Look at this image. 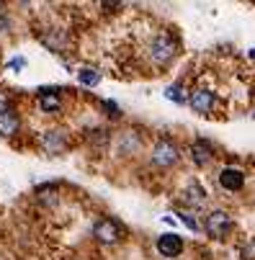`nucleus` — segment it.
I'll return each mask as SVG.
<instances>
[{
  "label": "nucleus",
  "instance_id": "obj_1",
  "mask_svg": "<svg viewBox=\"0 0 255 260\" xmlns=\"http://www.w3.org/2000/svg\"><path fill=\"white\" fill-rule=\"evenodd\" d=\"M180 52V42L178 36L170 31V28H157L152 36L147 47H144V54H147V62L155 64V67H168Z\"/></svg>",
  "mask_w": 255,
  "mask_h": 260
},
{
  "label": "nucleus",
  "instance_id": "obj_2",
  "mask_svg": "<svg viewBox=\"0 0 255 260\" xmlns=\"http://www.w3.org/2000/svg\"><path fill=\"white\" fill-rule=\"evenodd\" d=\"M201 230L211 240H227L232 235V230H235V219L225 209H209L201 216Z\"/></svg>",
  "mask_w": 255,
  "mask_h": 260
},
{
  "label": "nucleus",
  "instance_id": "obj_3",
  "mask_svg": "<svg viewBox=\"0 0 255 260\" xmlns=\"http://www.w3.org/2000/svg\"><path fill=\"white\" fill-rule=\"evenodd\" d=\"M178 162H180V147L175 144V139L157 137L155 144H152V150H150V165H155L160 170H170Z\"/></svg>",
  "mask_w": 255,
  "mask_h": 260
},
{
  "label": "nucleus",
  "instance_id": "obj_4",
  "mask_svg": "<svg viewBox=\"0 0 255 260\" xmlns=\"http://www.w3.org/2000/svg\"><path fill=\"white\" fill-rule=\"evenodd\" d=\"M93 240L101 242V245H119L126 240V230L124 224H119L116 219L111 216H103L93 224Z\"/></svg>",
  "mask_w": 255,
  "mask_h": 260
},
{
  "label": "nucleus",
  "instance_id": "obj_5",
  "mask_svg": "<svg viewBox=\"0 0 255 260\" xmlns=\"http://www.w3.org/2000/svg\"><path fill=\"white\" fill-rule=\"evenodd\" d=\"M39 147H42L44 155H52V157L62 155L67 147H70V134H67V129H62V126L44 129V132L39 134Z\"/></svg>",
  "mask_w": 255,
  "mask_h": 260
},
{
  "label": "nucleus",
  "instance_id": "obj_6",
  "mask_svg": "<svg viewBox=\"0 0 255 260\" xmlns=\"http://www.w3.org/2000/svg\"><path fill=\"white\" fill-rule=\"evenodd\" d=\"M188 106L199 116H211L216 108V93L209 88H194L188 90Z\"/></svg>",
  "mask_w": 255,
  "mask_h": 260
},
{
  "label": "nucleus",
  "instance_id": "obj_7",
  "mask_svg": "<svg viewBox=\"0 0 255 260\" xmlns=\"http://www.w3.org/2000/svg\"><path fill=\"white\" fill-rule=\"evenodd\" d=\"M144 150V137L139 129H124L116 137V152L124 157H134Z\"/></svg>",
  "mask_w": 255,
  "mask_h": 260
},
{
  "label": "nucleus",
  "instance_id": "obj_8",
  "mask_svg": "<svg viewBox=\"0 0 255 260\" xmlns=\"http://www.w3.org/2000/svg\"><path fill=\"white\" fill-rule=\"evenodd\" d=\"M216 180H219V188L227 191V193H240L245 188V173L240 168H222L219 175H216Z\"/></svg>",
  "mask_w": 255,
  "mask_h": 260
},
{
  "label": "nucleus",
  "instance_id": "obj_9",
  "mask_svg": "<svg viewBox=\"0 0 255 260\" xmlns=\"http://www.w3.org/2000/svg\"><path fill=\"white\" fill-rule=\"evenodd\" d=\"M188 155H191V160H194L196 168H206V165L214 160V144H211L209 139L199 137V139H194V142L188 144Z\"/></svg>",
  "mask_w": 255,
  "mask_h": 260
},
{
  "label": "nucleus",
  "instance_id": "obj_10",
  "mask_svg": "<svg viewBox=\"0 0 255 260\" xmlns=\"http://www.w3.org/2000/svg\"><path fill=\"white\" fill-rule=\"evenodd\" d=\"M209 201V196H206V191L201 188V185L194 180V183H188L183 191H180V204H183L188 211L194 209V211H199V209H204V204Z\"/></svg>",
  "mask_w": 255,
  "mask_h": 260
},
{
  "label": "nucleus",
  "instance_id": "obj_11",
  "mask_svg": "<svg viewBox=\"0 0 255 260\" xmlns=\"http://www.w3.org/2000/svg\"><path fill=\"white\" fill-rule=\"evenodd\" d=\"M155 247H157V252H160L163 257H178L180 252H183L186 245H183V237H180V235H175V232H165V235L157 237Z\"/></svg>",
  "mask_w": 255,
  "mask_h": 260
},
{
  "label": "nucleus",
  "instance_id": "obj_12",
  "mask_svg": "<svg viewBox=\"0 0 255 260\" xmlns=\"http://www.w3.org/2000/svg\"><path fill=\"white\" fill-rule=\"evenodd\" d=\"M39 108L44 111V114H59L62 111V95H59V90L57 88H42V93H39Z\"/></svg>",
  "mask_w": 255,
  "mask_h": 260
},
{
  "label": "nucleus",
  "instance_id": "obj_13",
  "mask_svg": "<svg viewBox=\"0 0 255 260\" xmlns=\"http://www.w3.org/2000/svg\"><path fill=\"white\" fill-rule=\"evenodd\" d=\"M18 132H21V116L13 108H6L0 114V137H13Z\"/></svg>",
  "mask_w": 255,
  "mask_h": 260
},
{
  "label": "nucleus",
  "instance_id": "obj_14",
  "mask_svg": "<svg viewBox=\"0 0 255 260\" xmlns=\"http://www.w3.org/2000/svg\"><path fill=\"white\" fill-rule=\"evenodd\" d=\"M78 80H80V85H85V88H95V85L101 83V72H98L95 67H80V70H78Z\"/></svg>",
  "mask_w": 255,
  "mask_h": 260
},
{
  "label": "nucleus",
  "instance_id": "obj_15",
  "mask_svg": "<svg viewBox=\"0 0 255 260\" xmlns=\"http://www.w3.org/2000/svg\"><path fill=\"white\" fill-rule=\"evenodd\" d=\"M165 98L173 101V103H178V106H183V103H188V90H183V83H173L165 90Z\"/></svg>",
  "mask_w": 255,
  "mask_h": 260
},
{
  "label": "nucleus",
  "instance_id": "obj_16",
  "mask_svg": "<svg viewBox=\"0 0 255 260\" xmlns=\"http://www.w3.org/2000/svg\"><path fill=\"white\" fill-rule=\"evenodd\" d=\"M178 216H180V221H183V224H186L188 230H194V232H196V230H201V221H199L196 216H191V211H188V209H180V211H178Z\"/></svg>",
  "mask_w": 255,
  "mask_h": 260
},
{
  "label": "nucleus",
  "instance_id": "obj_17",
  "mask_svg": "<svg viewBox=\"0 0 255 260\" xmlns=\"http://www.w3.org/2000/svg\"><path fill=\"white\" fill-rule=\"evenodd\" d=\"M240 252H242V260H255V240H247V245Z\"/></svg>",
  "mask_w": 255,
  "mask_h": 260
},
{
  "label": "nucleus",
  "instance_id": "obj_18",
  "mask_svg": "<svg viewBox=\"0 0 255 260\" xmlns=\"http://www.w3.org/2000/svg\"><path fill=\"white\" fill-rule=\"evenodd\" d=\"M101 106L106 108V114H108V116H119V106H116L114 101H101Z\"/></svg>",
  "mask_w": 255,
  "mask_h": 260
},
{
  "label": "nucleus",
  "instance_id": "obj_19",
  "mask_svg": "<svg viewBox=\"0 0 255 260\" xmlns=\"http://www.w3.org/2000/svg\"><path fill=\"white\" fill-rule=\"evenodd\" d=\"M23 64H26V59H23V57H13V59L8 62V67H11V70H16V72H18Z\"/></svg>",
  "mask_w": 255,
  "mask_h": 260
},
{
  "label": "nucleus",
  "instance_id": "obj_20",
  "mask_svg": "<svg viewBox=\"0 0 255 260\" xmlns=\"http://www.w3.org/2000/svg\"><path fill=\"white\" fill-rule=\"evenodd\" d=\"M6 108H11V106H8V95H6L3 90H0V114H3Z\"/></svg>",
  "mask_w": 255,
  "mask_h": 260
},
{
  "label": "nucleus",
  "instance_id": "obj_21",
  "mask_svg": "<svg viewBox=\"0 0 255 260\" xmlns=\"http://www.w3.org/2000/svg\"><path fill=\"white\" fill-rule=\"evenodd\" d=\"M250 59H255V49H252V52H250Z\"/></svg>",
  "mask_w": 255,
  "mask_h": 260
}]
</instances>
